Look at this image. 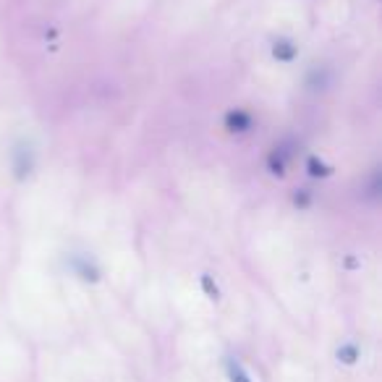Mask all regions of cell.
Segmentation results:
<instances>
[{"label":"cell","mask_w":382,"mask_h":382,"mask_svg":"<svg viewBox=\"0 0 382 382\" xmlns=\"http://www.w3.org/2000/svg\"><path fill=\"white\" fill-rule=\"evenodd\" d=\"M223 126H225V132L228 134H249L254 129V113L246 108H230L225 116H223Z\"/></svg>","instance_id":"obj_1"},{"label":"cell","mask_w":382,"mask_h":382,"mask_svg":"<svg viewBox=\"0 0 382 382\" xmlns=\"http://www.w3.org/2000/svg\"><path fill=\"white\" fill-rule=\"evenodd\" d=\"M71 270H74L84 283H97L100 275H102L97 262H95L92 257H87V254H77V257L71 260Z\"/></svg>","instance_id":"obj_2"},{"label":"cell","mask_w":382,"mask_h":382,"mask_svg":"<svg viewBox=\"0 0 382 382\" xmlns=\"http://www.w3.org/2000/svg\"><path fill=\"white\" fill-rule=\"evenodd\" d=\"M270 50H273V58H275V61H278V63H283V66L294 63L296 58H299V45H296L294 40H285V37L275 40Z\"/></svg>","instance_id":"obj_3"},{"label":"cell","mask_w":382,"mask_h":382,"mask_svg":"<svg viewBox=\"0 0 382 382\" xmlns=\"http://www.w3.org/2000/svg\"><path fill=\"white\" fill-rule=\"evenodd\" d=\"M267 168H270L273 175L283 178L285 168H288V150L285 147H273V152L267 154Z\"/></svg>","instance_id":"obj_4"},{"label":"cell","mask_w":382,"mask_h":382,"mask_svg":"<svg viewBox=\"0 0 382 382\" xmlns=\"http://www.w3.org/2000/svg\"><path fill=\"white\" fill-rule=\"evenodd\" d=\"M225 374H228V382H254L251 380L249 369L241 364L239 359H228L225 361Z\"/></svg>","instance_id":"obj_5"},{"label":"cell","mask_w":382,"mask_h":382,"mask_svg":"<svg viewBox=\"0 0 382 382\" xmlns=\"http://www.w3.org/2000/svg\"><path fill=\"white\" fill-rule=\"evenodd\" d=\"M306 173L312 175V178H330V175H333V165H328L322 157L312 154V157L306 160Z\"/></svg>","instance_id":"obj_6"},{"label":"cell","mask_w":382,"mask_h":382,"mask_svg":"<svg viewBox=\"0 0 382 382\" xmlns=\"http://www.w3.org/2000/svg\"><path fill=\"white\" fill-rule=\"evenodd\" d=\"M335 356H338V361L340 364H356L359 361V356H361V349L356 346V343H340L338 346V351H335Z\"/></svg>","instance_id":"obj_7"},{"label":"cell","mask_w":382,"mask_h":382,"mask_svg":"<svg viewBox=\"0 0 382 382\" xmlns=\"http://www.w3.org/2000/svg\"><path fill=\"white\" fill-rule=\"evenodd\" d=\"M16 157H22V160H13V170H16V175L19 178H26V175L32 173V168H34V157H32V150L26 152V157H24V150H16Z\"/></svg>","instance_id":"obj_8"},{"label":"cell","mask_w":382,"mask_h":382,"mask_svg":"<svg viewBox=\"0 0 382 382\" xmlns=\"http://www.w3.org/2000/svg\"><path fill=\"white\" fill-rule=\"evenodd\" d=\"M199 285H202V291H205V296H207L209 301H220V285L215 283V278L212 275H202L199 278Z\"/></svg>","instance_id":"obj_9"},{"label":"cell","mask_w":382,"mask_h":382,"mask_svg":"<svg viewBox=\"0 0 382 382\" xmlns=\"http://www.w3.org/2000/svg\"><path fill=\"white\" fill-rule=\"evenodd\" d=\"M294 205L299 209H306L309 205H312V191H309V189H296L294 191Z\"/></svg>","instance_id":"obj_10"}]
</instances>
